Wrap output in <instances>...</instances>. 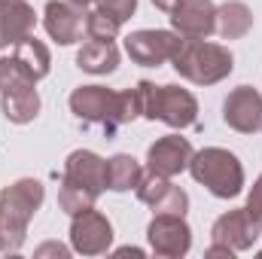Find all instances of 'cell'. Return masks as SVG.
Returning <instances> with one entry per match:
<instances>
[{
	"label": "cell",
	"instance_id": "18",
	"mask_svg": "<svg viewBox=\"0 0 262 259\" xmlns=\"http://www.w3.org/2000/svg\"><path fill=\"white\" fill-rule=\"evenodd\" d=\"M76 64L79 70H85V73H113L116 67H119V49H116V43L113 40H92V43H85L79 52H76Z\"/></svg>",
	"mask_w": 262,
	"mask_h": 259
},
{
	"label": "cell",
	"instance_id": "13",
	"mask_svg": "<svg viewBox=\"0 0 262 259\" xmlns=\"http://www.w3.org/2000/svg\"><path fill=\"white\" fill-rule=\"evenodd\" d=\"M189 159H192V143L180 134H165L159 137L149 149H146V165L152 174H162V177H174L180 171L189 168Z\"/></svg>",
	"mask_w": 262,
	"mask_h": 259
},
{
	"label": "cell",
	"instance_id": "9",
	"mask_svg": "<svg viewBox=\"0 0 262 259\" xmlns=\"http://www.w3.org/2000/svg\"><path fill=\"white\" fill-rule=\"evenodd\" d=\"M113 244V226L104 213H98L95 207L73 213L70 223V247L82 256H101L107 253Z\"/></svg>",
	"mask_w": 262,
	"mask_h": 259
},
{
	"label": "cell",
	"instance_id": "7",
	"mask_svg": "<svg viewBox=\"0 0 262 259\" xmlns=\"http://www.w3.org/2000/svg\"><path fill=\"white\" fill-rule=\"evenodd\" d=\"M183 37L177 31H134L125 37V52L134 64H143V67H159L165 61H171L180 49Z\"/></svg>",
	"mask_w": 262,
	"mask_h": 259
},
{
	"label": "cell",
	"instance_id": "6",
	"mask_svg": "<svg viewBox=\"0 0 262 259\" xmlns=\"http://www.w3.org/2000/svg\"><path fill=\"white\" fill-rule=\"evenodd\" d=\"M70 110L79 122L101 125L107 134H116L119 119H116V92L104 85H79L70 95Z\"/></svg>",
	"mask_w": 262,
	"mask_h": 259
},
{
	"label": "cell",
	"instance_id": "8",
	"mask_svg": "<svg viewBox=\"0 0 262 259\" xmlns=\"http://www.w3.org/2000/svg\"><path fill=\"white\" fill-rule=\"evenodd\" d=\"M146 238H149L152 253L165 259L186 256L192 247V229L177 213H156L152 223L146 226Z\"/></svg>",
	"mask_w": 262,
	"mask_h": 259
},
{
	"label": "cell",
	"instance_id": "29",
	"mask_svg": "<svg viewBox=\"0 0 262 259\" xmlns=\"http://www.w3.org/2000/svg\"><path fill=\"white\" fill-rule=\"evenodd\" d=\"M116 253H119V256H143V250H137V247H122V250H116Z\"/></svg>",
	"mask_w": 262,
	"mask_h": 259
},
{
	"label": "cell",
	"instance_id": "4",
	"mask_svg": "<svg viewBox=\"0 0 262 259\" xmlns=\"http://www.w3.org/2000/svg\"><path fill=\"white\" fill-rule=\"evenodd\" d=\"M0 110L15 125H28L40 113L37 79L15 58H0Z\"/></svg>",
	"mask_w": 262,
	"mask_h": 259
},
{
	"label": "cell",
	"instance_id": "14",
	"mask_svg": "<svg viewBox=\"0 0 262 259\" xmlns=\"http://www.w3.org/2000/svg\"><path fill=\"white\" fill-rule=\"evenodd\" d=\"M210 238H213L216 244H226V247H232L235 253H241V250H250V247L256 244V238H259V226L247 217L244 207H238V210L223 213V217L213 223Z\"/></svg>",
	"mask_w": 262,
	"mask_h": 259
},
{
	"label": "cell",
	"instance_id": "17",
	"mask_svg": "<svg viewBox=\"0 0 262 259\" xmlns=\"http://www.w3.org/2000/svg\"><path fill=\"white\" fill-rule=\"evenodd\" d=\"M37 12L28 0H0V49L18 46L34 34Z\"/></svg>",
	"mask_w": 262,
	"mask_h": 259
},
{
	"label": "cell",
	"instance_id": "21",
	"mask_svg": "<svg viewBox=\"0 0 262 259\" xmlns=\"http://www.w3.org/2000/svg\"><path fill=\"white\" fill-rule=\"evenodd\" d=\"M12 58L25 67L34 79H43V76L49 73V67H52V55H49V49H46L34 34L15 46V55H12Z\"/></svg>",
	"mask_w": 262,
	"mask_h": 259
},
{
	"label": "cell",
	"instance_id": "3",
	"mask_svg": "<svg viewBox=\"0 0 262 259\" xmlns=\"http://www.w3.org/2000/svg\"><path fill=\"white\" fill-rule=\"evenodd\" d=\"M189 171L198 183L216 198H235L244 189V168L235 153L223 146H207L198 149L189 159Z\"/></svg>",
	"mask_w": 262,
	"mask_h": 259
},
{
	"label": "cell",
	"instance_id": "25",
	"mask_svg": "<svg viewBox=\"0 0 262 259\" xmlns=\"http://www.w3.org/2000/svg\"><path fill=\"white\" fill-rule=\"evenodd\" d=\"M247 217L259 226L262 223V177H256V183H253V189H250V195H247Z\"/></svg>",
	"mask_w": 262,
	"mask_h": 259
},
{
	"label": "cell",
	"instance_id": "11",
	"mask_svg": "<svg viewBox=\"0 0 262 259\" xmlns=\"http://www.w3.org/2000/svg\"><path fill=\"white\" fill-rule=\"evenodd\" d=\"M223 119L226 125L241 134H256L262 131V95L253 85H238L229 92L223 104Z\"/></svg>",
	"mask_w": 262,
	"mask_h": 259
},
{
	"label": "cell",
	"instance_id": "26",
	"mask_svg": "<svg viewBox=\"0 0 262 259\" xmlns=\"http://www.w3.org/2000/svg\"><path fill=\"white\" fill-rule=\"evenodd\" d=\"M67 253H70V250L61 247V244H55V241H52V244H43V247L37 250V256H61V259H64Z\"/></svg>",
	"mask_w": 262,
	"mask_h": 259
},
{
	"label": "cell",
	"instance_id": "31",
	"mask_svg": "<svg viewBox=\"0 0 262 259\" xmlns=\"http://www.w3.org/2000/svg\"><path fill=\"white\" fill-rule=\"evenodd\" d=\"M259 232H262V223H259Z\"/></svg>",
	"mask_w": 262,
	"mask_h": 259
},
{
	"label": "cell",
	"instance_id": "2",
	"mask_svg": "<svg viewBox=\"0 0 262 259\" xmlns=\"http://www.w3.org/2000/svg\"><path fill=\"white\" fill-rule=\"evenodd\" d=\"M174 70L195 82V85H213L220 79H226L235 67V58L226 46H216V43H204V40H192V37H183L177 55L171 58Z\"/></svg>",
	"mask_w": 262,
	"mask_h": 259
},
{
	"label": "cell",
	"instance_id": "28",
	"mask_svg": "<svg viewBox=\"0 0 262 259\" xmlns=\"http://www.w3.org/2000/svg\"><path fill=\"white\" fill-rule=\"evenodd\" d=\"M152 3H156V6H159L162 12H171V9L177 6V0H152Z\"/></svg>",
	"mask_w": 262,
	"mask_h": 259
},
{
	"label": "cell",
	"instance_id": "27",
	"mask_svg": "<svg viewBox=\"0 0 262 259\" xmlns=\"http://www.w3.org/2000/svg\"><path fill=\"white\" fill-rule=\"evenodd\" d=\"M204 256H207V259H216V256L232 259V256H235V250H232V247H226V244H216V241H213V244L207 247V253H204Z\"/></svg>",
	"mask_w": 262,
	"mask_h": 259
},
{
	"label": "cell",
	"instance_id": "22",
	"mask_svg": "<svg viewBox=\"0 0 262 259\" xmlns=\"http://www.w3.org/2000/svg\"><path fill=\"white\" fill-rule=\"evenodd\" d=\"M95 201H98V195H92L89 189H82V186H76L73 180H61V189H58V204H61V210L64 213H79V210H89V207H95Z\"/></svg>",
	"mask_w": 262,
	"mask_h": 259
},
{
	"label": "cell",
	"instance_id": "10",
	"mask_svg": "<svg viewBox=\"0 0 262 259\" xmlns=\"http://www.w3.org/2000/svg\"><path fill=\"white\" fill-rule=\"evenodd\" d=\"M137 198L143 204L152 207V213H177V217H186L189 210V195L183 192L180 186L171 183V177H162V174H143L140 183L134 186Z\"/></svg>",
	"mask_w": 262,
	"mask_h": 259
},
{
	"label": "cell",
	"instance_id": "24",
	"mask_svg": "<svg viewBox=\"0 0 262 259\" xmlns=\"http://www.w3.org/2000/svg\"><path fill=\"white\" fill-rule=\"evenodd\" d=\"M98 9L104 12V15H110L113 21H128L131 15H134V9H137V0H98Z\"/></svg>",
	"mask_w": 262,
	"mask_h": 259
},
{
	"label": "cell",
	"instance_id": "5",
	"mask_svg": "<svg viewBox=\"0 0 262 259\" xmlns=\"http://www.w3.org/2000/svg\"><path fill=\"white\" fill-rule=\"evenodd\" d=\"M140 89V101H143V116L146 119H159L171 128H189L198 119V101L192 92L180 89V85H156V82H137Z\"/></svg>",
	"mask_w": 262,
	"mask_h": 259
},
{
	"label": "cell",
	"instance_id": "1",
	"mask_svg": "<svg viewBox=\"0 0 262 259\" xmlns=\"http://www.w3.org/2000/svg\"><path fill=\"white\" fill-rule=\"evenodd\" d=\"M43 198L46 189L34 177H21L0 192V253H15L25 244L28 223L40 210Z\"/></svg>",
	"mask_w": 262,
	"mask_h": 259
},
{
	"label": "cell",
	"instance_id": "15",
	"mask_svg": "<svg viewBox=\"0 0 262 259\" xmlns=\"http://www.w3.org/2000/svg\"><path fill=\"white\" fill-rule=\"evenodd\" d=\"M43 25L46 34L58 43V46H70L82 37V6L70 3V0H49L46 12H43Z\"/></svg>",
	"mask_w": 262,
	"mask_h": 259
},
{
	"label": "cell",
	"instance_id": "23",
	"mask_svg": "<svg viewBox=\"0 0 262 259\" xmlns=\"http://www.w3.org/2000/svg\"><path fill=\"white\" fill-rule=\"evenodd\" d=\"M85 34H89V40H104V43L107 40H116L119 21H113L101 9H92V12H85Z\"/></svg>",
	"mask_w": 262,
	"mask_h": 259
},
{
	"label": "cell",
	"instance_id": "19",
	"mask_svg": "<svg viewBox=\"0 0 262 259\" xmlns=\"http://www.w3.org/2000/svg\"><path fill=\"white\" fill-rule=\"evenodd\" d=\"M253 28V12L241 0H229L216 9V31L223 40H241Z\"/></svg>",
	"mask_w": 262,
	"mask_h": 259
},
{
	"label": "cell",
	"instance_id": "20",
	"mask_svg": "<svg viewBox=\"0 0 262 259\" xmlns=\"http://www.w3.org/2000/svg\"><path fill=\"white\" fill-rule=\"evenodd\" d=\"M140 177H143V168H140V162L134 156L119 153V156L107 159V189L128 192V189H134L140 183Z\"/></svg>",
	"mask_w": 262,
	"mask_h": 259
},
{
	"label": "cell",
	"instance_id": "12",
	"mask_svg": "<svg viewBox=\"0 0 262 259\" xmlns=\"http://www.w3.org/2000/svg\"><path fill=\"white\" fill-rule=\"evenodd\" d=\"M171 25L180 37L207 40L216 31V6L213 0H177L171 9Z\"/></svg>",
	"mask_w": 262,
	"mask_h": 259
},
{
	"label": "cell",
	"instance_id": "16",
	"mask_svg": "<svg viewBox=\"0 0 262 259\" xmlns=\"http://www.w3.org/2000/svg\"><path fill=\"white\" fill-rule=\"evenodd\" d=\"M64 177L92 195H101L107 189V162L92 149H73L64 162Z\"/></svg>",
	"mask_w": 262,
	"mask_h": 259
},
{
	"label": "cell",
	"instance_id": "30",
	"mask_svg": "<svg viewBox=\"0 0 262 259\" xmlns=\"http://www.w3.org/2000/svg\"><path fill=\"white\" fill-rule=\"evenodd\" d=\"M70 3H76V6H89V3H98V0H70Z\"/></svg>",
	"mask_w": 262,
	"mask_h": 259
},
{
	"label": "cell",
	"instance_id": "32",
	"mask_svg": "<svg viewBox=\"0 0 262 259\" xmlns=\"http://www.w3.org/2000/svg\"><path fill=\"white\" fill-rule=\"evenodd\" d=\"M259 256H262V250H259Z\"/></svg>",
	"mask_w": 262,
	"mask_h": 259
}]
</instances>
